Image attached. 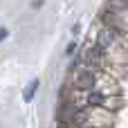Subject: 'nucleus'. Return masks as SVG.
<instances>
[{
	"label": "nucleus",
	"mask_w": 128,
	"mask_h": 128,
	"mask_svg": "<svg viewBox=\"0 0 128 128\" xmlns=\"http://www.w3.org/2000/svg\"><path fill=\"white\" fill-rule=\"evenodd\" d=\"M81 58V63H83V68H88V70H104V65H106V52L94 43H90L86 50H83V54L79 56Z\"/></svg>",
	"instance_id": "f257e3e1"
},
{
	"label": "nucleus",
	"mask_w": 128,
	"mask_h": 128,
	"mask_svg": "<svg viewBox=\"0 0 128 128\" xmlns=\"http://www.w3.org/2000/svg\"><path fill=\"white\" fill-rule=\"evenodd\" d=\"M38 79H32L29 83H27V90H25V101L29 104V101H34V94H36V90H38Z\"/></svg>",
	"instance_id": "f03ea898"
},
{
	"label": "nucleus",
	"mask_w": 128,
	"mask_h": 128,
	"mask_svg": "<svg viewBox=\"0 0 128 128\" xmlns=\"http://www.w3.org/2000/svg\"><path fill=\"white\" fill-rule=\"evenodd\" d=\"M74 50H76V43H70V45H68V50H65V54H68V56H72V54H74Z\"/></svg>",
	"instance_id": "7ed1b4c3"
},
{
	"label": "nucleus",
	"mask_w": 128,
	"mask_h": 128,
	"mask_svg": "<svg viewBox=\"0 0 128 128\" xmlns=\"http://www.w3.org/2000/svg\"><path fill=\"white\" fill-rule=\"evenodd\" d=\"M7 36H9V32H7V29H4V27H2V29H0V40H4V38H7Z\"/></svg>",
	"instance_id": "20e7f679"
}]
</instances>
